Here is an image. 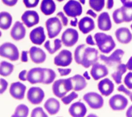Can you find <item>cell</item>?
Masks as SVG:
<instances>
[{
    "mask_svg": "<svg viewBox=\"0 0 132 117\" xmlns=\"http://www.w3.org/2000/svg\"><path fill=\"white\" fill-rule=\"evenodd\" d=\"M98 59V51L95 48L86 47L85 44H80L75 50V62L85 68H88L97 62Z\"/></svg>",
    "mask_w": 132,
    "mask_h": 117,
    "instance_id": "obj_1",
    "label": "cell"
},
{
    "mask_svg": "<svg viewBox=\"0 0 132 117\" xmlns=\"http://www.w3.org/2000/svg\"><path fill=\"white\" fill-rule=\"evenodd\" d=\"M94 37L97 47L103 53L108 54L116 47V43L110 35L103 32H97Z\"/></svg>",
    "mask_w": 132,
    "mask_h": 117,
    "instance_id": "obj_2",
    "label": "cell"
},
{
    "mask_svg": "<svg viewBox=\"0 0 132 117\" xmlns=\"http://www.w3.org/2000/svg\"><path fill=\"white\" fill-rule=\"evenodd\" d=\"M73 83L71 78L60 79L56 80L53 84L52 91L54 94L59 98H62L72 90Z\"/></svg>",
    "mask_w": 132,
    "mask_h": 117,
    "instance_id": "obj_3",
    "label": "cell"
},
{
    "mask_svg": "<svg viewBox=\"0 0 132 117\" xmlns=\"http://www.w3.org/2000/svg\"><path fill=\"white\" fill-rule=\"evenodd\" d=\"M0 55L12 61H14L19 59V52L14 44L10 42H6L2 44L0 47Z\"/></svg>",
    "mask_w": 132,
    "mask_h": 117,
    "instance_id": "obj_4",
    "label": "cell"
},
{
    "mask_svg": "<svg viewBox=\"0 0 132 117\" xmlns=\"http://www.w3.org/2000/svg\"><path fill=\"white\" fill-rule=\"evenodd\" d=\"M45 26L48 37L50 39L54 38L58 36L62 28L60 21L56 16L47 19L45 22Z\"/></svg>",
    "mask_w": 132,
    "mask_h": 117,
    "instance_id": "obj_5",
    "label": "cell"
},
{
    "mask_svg": "<svg viewBox=\"0 0 132 117\" xmlns=\"http://www.w3.org/2000/svg\"><path fill=\"white\" fill-rule=\"evenodd\" d=\"M84 100L89 107L94 109L102 108L104 105V99L101 95L94 92H90L85 94L83 96Z\"/></svg>",
    "mask_w": 132,
    "mask_h": 117,
    "instance_id": "obj_6",
    "label": "cell"
},
{
    "mask_svg": "<svg viewBox=\"0 0 132 117\" xmlns=\"http://www.w3.org/2000/svg\"><path fill=\"white\" fill-rule=\"evenodd\" d=\"M63 10L68 16L75 18L81 14L82 8L78 1L70 0L63 6Z\"/></svg>",
    "mask_w": 132,
    "mask_h": 117,
    "instance_id": "obj_7",
    "label": "cell"
},
{
    "mask_svg": "<svg viewBox=\"0 0 132 117\" xmlns=\"http://www.w3.org/2000/svg\"><path fill=\"white\" fill-rule=\"evenodd\" d=\"M79 38L77 31L73 28L67 29L62 34L61 41L63 45L67 47H71L75 44Z\"/></svg>",
    "mask_w": 132,
    "mask_h": 117,
    "instance_id": "obj_8",
    "label": "cell"
},
{
    "mask_svg": "<svg viewBox=\"0 0 132 117\" xmlns=\"http://www.w3.org/2000/svg\"><path fill=\"white\" fill-rule=\"evenodd\" d=\"M128 100L121 94H116L109 100V105L114 111H121L125 109L128 105Z\"/></svg>",
    "mask_w": 132,
    "mask_h": 117,
    "instance_id": "obj_9",
    "label": "cell"
},
{
    "mask_svg": "<svg viewBox=\"0 0 132 117\" xmlns=\"http://www.w3.org/2000/svg\"><path fill=\"white\" fill-rule=\"evenodd\" d=\"M44 97V92L39 87H31L27 92V99L32 104L37 105L40 104L42 102Z\"/></svg>",
    "mask_w": 132,
    "mask_h": 117,
    "instance_id": "obj_10",
    "label": "cell"
},
{
    "mask_svg": "<svg viewBox=\"0 0 132 117\" xmlns=\"http://www.w3.org/2000/svg\"><path fill=\"white\" fill-rule=\"evenodd\" d=\"M124 52L121 49H117L109 56L100 55V59L103 61L108 66H112L116 64H120Z\"/></svg>",
    "mask_w": 132,
    "mask_h": 117,
    "instance_id": "obj_11",
    "label": "cell"
},
{
    "mask_svg": "<svg viewBox=\"0 0 132 117\" xmlns=\"http://www.w3.org/2000/svg\"><path fill=\"white\" fill-rule=\"evenodd\" d=\"M44 78V70L41 68L31 69L27 73V81L31 84L42 83Z\"/></svg>",
    "mask_w": 132,
    "mask_h": 117,
    "instance_id": "obj_12",
    "label": "cell"
},
{
    "mask_svg": "<svg viewBox=\"0 0 132 117\" xmlns=\"http://www.w3.org/2000/svg\"><path fill=\"white\" fill-rule=\"evenodd\" d=\"M72 61V55L70 51L67 49L61 51L55 56L54 63L56 65L67 66L69 65Z\"/></svg>",
    "mask_w": 132,
    "mask_h": 117,
    "instance_id": "obj_13",
    "label": "cell"
},
{
    "mask_svg": "<svg viewBox=\"0 0 132 117\" xmlns=\"http://www.w3.org/2000/svg\"><path fill=\"white\" fill-rule=\"evenodd\" d=\"M21 20L27 27L30 28L39 23V16L36 11L27 10L22 14Z\"/></svg>",
    "mask_w": 132,
    "mask_h": 117,
    "instance_id": "obj_14",
    "label": "cell"
},
{
    "mask_svg": "<svg viewBox=\"0 0 132 117\" xmlns=\"http://www.w3.org/2000/svg\"><path fill=\"white\" fill-rule=\"evenodd\" d=\"M26 89V87L24 84L17 81L11 84L9 92L14 98L21 100L24 97Z\"/></svg>",
    "mask_w": 132,
    "mask_h": 117,
    "instance_id": "obj_15",
    "label": "cell"
},
{
    "mask_svg": "<svg viewBox=\"0 0 132 117\" xmlns=\"http://www.w3.org/2000/svg\"><path fill=\"white\" fill-rule=\"evenodd\" d=\"M90 74L94 80H97L107 76L108 74V70L105 65L96 62L92 65Z\"/></svg>",
    "mask_w": 132,
    "mask_h": 117,
    "instance_id": "obj_16",
    "label": "cell"
},
{
    "mask_svg": "<svg viewBox=\"0 0 132 117\" xmlns=\"http://www.w3.org/2000/svg\"><path fill=\"white\" fill-rule=\"evenodd\" d=\"M29 38L32 43L37 45L42 44L46 39L43 27L39 26L32 29L29 34Z\"/></svg>",
    "mask_w": 132,
    "mask_h": 117,
    "instance_id": "obj_17",
    "label": "cell"
},
{
    "mask_svg": "<svg viewBox=\"0 0 132 117\" xmlns=\"http://www.w3.org/2000/svg\"><path fill=\"white\" fill-rule=\"evenodd\" d=\"M25 35L26 29L23 23L19 21L15 22L10 31L12 38L15 41H19L23 39Z\"/></svg>",
    "mask_w": 132,
    "mask_h": 117,
    "instance_id": "obj_18",
    "label": "cell"
},
{
    "mask_svg": "<svg viewBox=\"0 0 132 117\" xmlns=\"http://www.w3.org/2000/svg\"><path fill=\"white\" fill-rule=\"evenodd\" d=\"M87 111L85 104L80 102L72 104L69 109V114L73 117H83L86 115Z\"/></svg>",
    "mask_w": 132,
    "mask_h": 117,
    "instance_id": "obj_19",
    "label": "cell"
},
{
    "mask_svg": "<svg viewBox=\"0 0 132 117\" xmlns=\"http://www.w3.org/2000/svg\"><path fill=\"white\" fill-rule=\"evenodd\" d=\"M29 53L31 61L35 63H43L46 59L45 52L39 47L32 46L29 49Z\"/></svg>",
    "mask_w": 132,
    "mask_h": 117,
    "instance_id": "obj_20",
    "label": "cell"
},
{
    "mask_svg": "<svg viewBox=\"0 0 132 117\" xmlns=\"http://www.w3.org/2000/svg\"><path fill=\"white\" fill-rule=\"evenodd\" d=\"M115 36L117 40L122 44H128L132 40V34L126 27L117 29L115 31Z\"/></svg>",
    "mask_w": 132,
    "mask_h": 117,
    "instance_id": "obj_21",
    "label": "cell"
},
{
    "mask_svg": "<svg viewBox=\"0 0 132 117\" xmlns=\"http://www.w3.org/2000/svg\"><path fill=\"white\" fill-rule=\"evenodd\" d=\"M97 87L101 93L105 96L110 95L114 90L113 83L107 78L101 80L97 85Z\"/></svg>",
    "mask_w": 132,
    "mask_h": 117,
    "instance_id": "obj_22",
    "label": "cell"
},
{
    "mask_svg": "<svg viewBox=\"0 0 132 117\" xmlns=\"http://www.w3.org/2000/svg\"><path fill=\"white\" fill-rule=\"evenodd\" d=\"M98 28L103 31H108L112 27V24L110 16L108 12H103L101 13L97 19Z\"/></svg>",
    "mask_w": 132,
    "mask_h": 117,
    "instance_id": "obj_23",
    "label": "cell"
},
{
    "mask_svg": "<svg viewBox=\"0 0 132 117\" xmlns=\"http://www.w3.org/2000/svg\"><path fill=\"white\" fill-rule=\"evenodd\" d=\"M78 28L84 34H88L95 28L94 22L90 17H84L78 22Z\"/></svg>",
    "mask_w": 132,
    "mask_h": 117,
    "instance_id": "obj_24",
    "label": "cell"
},
{
    "mask_svg": "<svg viewBox=\"0 0 132 117\" xmlns=\"http://www.w3.org/2000/svg\"><path fill=\"white\" fill-rule=\"evenodd\" d=\"M60 106L59 101L53 97L47 99L44 104V108L50 115L57 113L59 111Z\"/></svg>",
    "mask_w": 132,
    "mask_h": 117,
    "instance_id": "obj_25",
    "label": "cell"
},
{
    "mask_svg": "<svg viewBox=\"0 0 132 117\" xmlns=\"http://www.w3.org/2000/svg\"><path fill=\"white\" fill-rule=\"evenodd\" d=\"M70 78L73 83V90L75 91H80L86 87L87 83L85 77L76 74Z\"/></svg>",
    "mask_w": 132,
    "mask_h": 117,
    "instance_id": "obj_26",
    "label": "cell"
},
{
    "mask_svg": "<svg viewBox=\"0 0 132 117\" xmlns=\"http://www.w3.org/2000/svg\"><path fill=\"white\" fill-rule=\"evenodd\" d=\"M40 10L41 12L46 15L53 14L56 10V5L53 0H42Z\"/></svg>",
    "mask_w": 132,
    "mask_h": 117,
    "instance_id": "obj_27",
    "label": "cell"
},
{
    "mask_svg": "<svg viewBox=\"0 0 132 117\" xmlns=\"http://www.w3.org/2000/svg\"><path fill=\"white\" fill-rule=\"evenodd\" d=\"M12 21V16L6 11H2L0 13V27L3 30L9 29Z\"/></svg>",
    "mask_w": 132,
    "mask_h": 117,
    "instance_id": "obj_28",
    "label": "cell"
},
{
    "mask_svg": "<svg viewBox=\"0 0 132 117\" xmlns=\"http://www.w3.org/2000/svg\"><path fill=\"white\" fill-rule=\"evenodd\" d=\"M126 64L120 63L117 68L116 71L111 74V76L117 84H120L122 82V75L126 72Z\"/></svg>",
    "mask_w": 132,
    "mask_h": 117,
    "instance_id": "obj_29",
    "label": "cell"
},
{
    "mask_svg": "<svg viewBox=\"0 0 132 117\" xmlns=\"http://www.w3.org/2000/svg\"><path fill=\"white\" fill-rule=\"evenodd\" d=\"M14 65L5 61H2L0 65V74L2 76L6 77L10 75L13 72Z\"/></svg>",
    "mask_w": 132,
    "mask_h": 117,
    "instance_id": "obj_30",
    "label": "cell"
},
{
    "mask_svg": "<svg viewBox=\"0 0 132 117\" xmlns=\"http://www.w3.org/2000/svg\"><path fill=\"white\" fill-rule=\"evenodd\" d=\"M61 40L59 39H56L54 41V45L51 44V42L47 40L44 44V47L46 49L48 53L51 54L55 53L56 51L59 49L61 47Z\"/></svg>",
    "mask_w": 132,
    "mask_h": 117,
    "instance_id": "obj_31",
    "label": "cell"
},
{
    "mask_svg": "<svg viewBox=\"0 0 132 117\" xmlns=\"http://www.w3.org/2000/svg\"><path fill=\"white\" fill-rule=\"evenodd\" d=\"M29 109L24 104L19 105L15 108L14 113L11 115L13 117H26L28 115Z\"/></svg>",
    "mask_w": 132,
    "mask_h": 117,
    "instance_id": "obj_32",
    "label": "cell"
},
{
    "mask_svg": "<svg viewBox=\"0 0 132 117\" xmlns=\"http://www.w3.org/2000/svg\"><path fill=\"white\" fill-rule=\"evenodd\" d=\"M44 78L42 83L44 85H48L54 81L56 78V75L55 72L52 69L48 68H44Z\"/></svg>",
    "mask_w": 132,
    "mask_h": 117,
    "instance_id": "obj_33",
    "label": "cell"
},
{
    "mask_svg": "<svg viewBox=\"0 0 132 117\" xmlns=\"http://www.w3.org/2000/svg\"><path fill=\"white\" fill-rule=\"evenodd\" d=\"M124 22H129L132 21V7H126L124 6L120 7Z\"/></svg>",
    "mask_w": 132,
    "mask_h": 117,
    "instance_id": "obj_34",
    "label": "cell"
},
{
    "mask_svg": "<svg viewBox=\"0 0 132 117\" xmlns=\"http://www.w3.org/2000/svg\"><path fill=\"white\" fill-rule=\"evenodd\" d=\"M90 7L97 12L101 11L105 6V0H89Z\"/></svg>",
    "mask_w": 132,
    "mask_h": 117,
    "instance_id": "obj_35",
    "label": "cell"
},
{
    "mask_svg": "<svg viewBox=\"0 0 132 117\" xmlns=\"http://www.w3.org/2000/svg\"><path fill=\"white\" fill-rule=\"evenodd\" d=\"M112 18L116 24H118L124 22L120 8L115 10L113 11L112 13Z\"/></svg>",
    "mask_w": 132,
    "mask_h": 117,
    "instance_id": "obj_36",
    "label": "cell"
},
{
    "mask_svg": "<svg viewBox=\"0 0 132 117\" xmlns=\"http://www.w3.org/2000/svg\"><path fill=\"white\" fill-rule=\"evenodd\" d=\"M78 97V94L74 91H72L68 95L64 96L61 98V101L65 105L69 104L73 100L75 99Z\"/></svg>",
    "mask_w": 132,
    "mask_h": 117,
    "instance_id": "obj_37",
    "label": "cell"
},
{
    "mask_svg": "<svg viewBox=\"0 0 132 117\" xmlns=\"http://www.w3.org/2000/svg\"><path fill=\"white\" fill-rule=\"evenodd\" d=\"M31 117H47V115L44 112L42 108L38 107L34 108L31 113Z\"/></svg>",
    "mask_w": 132,
    "mask_h": 117,
    "instance_id": "obj_38",
    "label": "cell"
},
{
    "mask_svg": "<svg viewBox=\"0 0 132 117\" xmlns=\"http://www.w3.org/2000/svg\"><path fill=\"white\" fill-rule=\"evenodd\" d=\"M124 82L126 86L129 89H132V72H128L125 76Z\"/></svg>",
    "mask_w": 132,
    "mask_h": 117,
    "instance_id": "obj_39",
    "label": "cell"
},
{
    "mask_svg": "<svg viewBox=\"0 0 132 117\" xmlns=\"http://www.w3.org/2000/svg\"><path fill=\"white\" fill-rule=\"evenodd\" d=\"M23 2L26 8H34L38 5L39 0H23Z\"/></svg>",
    "mask_w": 132,
    "mask_h": 117,
    "instance_id": "obj_40",
    "label": "cell"
},
{
    "mask_svg": "<svg viewBox=\"0 0 132 117\" xmlns=\"http://www.w3.org/2000/svg\"><path fill=\"white\" fill-rule=\"evenodd\" d=\"M0 83H1V89H0V93L2 94L3 92H4L8 86L7 81L3 78H1L0 79Z\"/></svg>",
    "mask_w": 132,
    "mask_h": 117,
    "instance_id": "obj_41",
    "label": "cell"
},
{
    "mask_svg": "<svg viewBox=\"0 0 132 117\" xmlns=\"http://www.w3.org/2000/svg\"><path fill=\"white\" fill-rule=\"evenodd\" d=\"M57 15L61 19L62 23V24L64 26H67L68 25V19L64 15V13L62 12H61V11L59 12L58 13H57Z\"/></svg>",
    "mask_w": 132,
    "mask_h": 117,
    "instance_id": "obj_42",
    "label": "cell"
},
{
    "mask_svg": "<svg viewBox=\"0 0 132 117\" xmlns=\"http://www.w3.org/2000/svg\"><path fill=\"white\" fill-rule=\"evenodd\" d=\"M58 71L61 76H66L69 75L71 72V69H61V68H58Z\"/></svg>",
    "mask_w": 132,
    "mask_h": 117,
    "instance_id": "obj_43",
    "label": "cell"
},
{
    "mask_svg": "<svg viewBox=\"0 0 132 117\" xmlns=\"http://www.w3.org/2000/svg\"><path fill=\"white\" fill-rule=\"evenodd\" d=\"M117 90L119 92H122L123 93H124L126 95L129 96L130 94H131V92L128 90V89H127L123 85H121L120 86H119L118 87V88H117Z\"/></svg>",
    "mask_w": 132,
    "mask_h": 117,
    "instance_id": "obj_44",
    "label": "cell"
},
{
    "mask_svg": "<svg viewBox=\"0 0 132 117\" xmlns=\"http://www.w3.org/2000/svg\"><path fill=\"white\" fill-rule=\"evenodd\" d=\"M27 71L26 70H24L22 71L19 75V78L22 81H26L27 80Z\"/></svg>",
    "mask_w": 132,
    "mask_h": 117,
    "instance_id": "obj_45",
    "label": "cell"
},
{
    "mask_svg": "<svg viewBox=\"0 0 132 117\" xmlns=\"http://www.w3.org/2000/svg\"><path fill=\"white\" fill-rule=\"evenodd\" d=\"M2 1L5 5L8 6L12 7L14 6L17 3L18 0H2Z\"/></svg>",
    "mask_w": 132,
    "mask_h": 117,
    "instance_id": "obj_46",
    "label": "cell"
},
{
    "mask_svg": "<svg viewBox=\"0 0 132 117\" xmlns=\"http://www.w3.org/2000/svg\"><path fill=\"white\" fill-rule=\"evenodd\" d=\"M27 55H28V52L27 51H23L22 52L21 58V60L22 62H27L28 61Z\"/></svg>",
    "mask_w": 132,
    "mask_h": 117,
    "instance_id": "obj_47",
    "label": "cell"
},
{
    "mask_svg": "<svg viewBox=\"0 0 132 117\" xmlns=\"http://www.w3.org/2000/svg\"><path fill=\"white\" fill-rule=\"evenodd\" d=\"M123 6L126 7H132V0H120Z\"/></svg>",
    "mask_w": 132,
    "mask_h": 117,
    "instance_id": "obj_48",
    "label": "cell"
},
{
    "mask_svg": "<svg viewBox=\"0 0 132 117\" xmlns=\"http://www.w3.org/2000/svg\"><path fill=\"white\" fill-rule=\"evenodd\" d=\"M86 43L89 45H95V43L93 41L91 35H89L87 37V38L86 39Z\"/></svg>",
    "mask_w": 132,
    "mask_h": 117,
    "instance_id": "obj_49",
    "label": "cell"
},
{
    "mask_svg": "<svg viewBox=\"0 0 132 117\" xmlns=\"http://www.w3.org/2000/svg\"><path fill=\"white\" fill-rule=\"evenodd\" d=\"M126 65L128 70L132 71V56H131L128 59L127 63L126 64Z\"/></svg>",
    "mask_w": 132,
    "mask_h": 117,
    "instance_id": "obj_50",
    "label": "cell"
},
{
    "mask_svg": "<svg viewBox=\"0 0 132 117\" xmlns=\"http://www.w3.org/2000/svg\"><path fill=\"white\" fill-rule=\"evenodd\" d=\"M113 4H114L113 0H107V6H106L107 8L108 9H111L113 7Z\"/></svg>",
    "mask_w": 132,
    "mask_h": 117,
    "instance_id": "obj_51",
    "label": "cell"
},
{
    "mask_svg": "<svg viewBox=\"0 0 132 117\" xmlns=\"http://www.w3.org/2000/svg\"><path fill=\"white\" fill-rule=\"evenodd\" d=\"M126 116L127 117H132V105H131L127 110Z\"/></svg>",
    "mask_w": 132,
    "mask_h": 117,
    "instance_id": "obj_52",
    "label": "cell"
},
{
    "mask_svg": "<svg viewBox=\"0 0 132 117\" xmlns=\"http://www.w3.org/2000/svg\"><path fill=\"white\" fill-rule=\"evenodd\" d=\"M86 14H89V15L92 16L94 18H95L96 17V16H97L96 13H95L93 10H92L91 9L88 10L87 11Z\"/></svg>",
    "mask_w": 132,
    "mask_h": 117,
    "instance_id": "obj_53",
    "label": "cell"
},
{
    "mask_svg": "<svg viewBox=\"0 0 132 117\" xmlns=\"http://www.w3.org/2000/svg\"><path fill=\"white\" fill-rule=\"evenodd\" d=\"M77 22H78V20H77V19L76 17L74 18V20H72L71 21H70V25L72 26H74V27H76L77 24Z\"/></svg>",
    "mask_w": 132,
    "mask_h": 117,
    "instance_id": "obj_54",
    "label": "cell"
},
{
    "mask_svg": "<svg viewBox=\"0 0 132 117\" xmlns=\"http://www.w3.org/2000/svg\"><path fill=\"white\" fill-rule=\"evenodd\" d=\"M83 76H84V77L85 78H86L87 79H88V80H90V77L89 76V74H88V73L87 71H86V72H84V74H83Z\"/></svg>",
    "mask_w": 132,
    "mask_h": 117,
    "instance_id": "obj_55",
    "label": "cell"
},
{
    "mask_svg": "<svg viewBox=\"0 0 132 117\" xmlns=\"http://www.w3.org/2000/svg\"><path fill=\"white\" fill-rule=\"evenodd\" d=\"M85 1H86V0H79L81 4H82L83 5H84V4H85Z\"/></svg>",
    "mask_w": 132,
    "mask_h": 117,
    "instance_id": "obj_56",
    "label": "cell"
},
{
    "mask_svg": "<svg viewBox=\"0 0 132 117\" xmlns=\"http://www.w3.org/2000/svg\"><path fill=\"white\" fill-rule=\"evenodd\" d=\"M129 98H130V101L132 102V92H131V94H130V95H129Z\"/></svg>",
    "mask_w": 132,
    "mask_h": 117,
    "instance_id": "obj_57",
    "label": "cell"
},
{
    "mask_svg": "<svg viewBox=\"0 0 132 117\" xmlns=\"http://www.w3.org/2000/svg\"><path fill=\"white\" fill-rule=\"evenodd\" d=\"M56 1H57L59 2H62V1H64V0H56Z\"/></svg>",
    "mask_w": 132,
    "mask_h": 117,
    "instance_id": "obj_58",
    "label": "cell"
},
{
    "mask_svg": "<svg viewBox=\"0 0 132 117\" xmlns=\"http://www.w3.org/2000/svg\"><path fill=\"white\" fill-rule=\"evenodd\" d=\"M130 27H131V29H132V24H131V25H130Z\"/></svg>",
    "mask_w": 132,
    "mask_h": 117,
    "instance_id": "obj_59",
    "label": "cell"
}]
</instances>
